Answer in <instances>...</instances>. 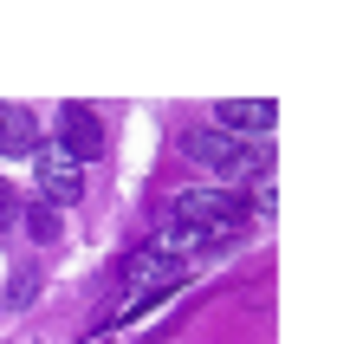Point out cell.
Returning a JSON list of instances; mask_svg holds the SVG:
<instances>
[{"mask_svg": "<svg viewBox=\"0 0 363 344\" xmlns=\"http://www.w3.org/2000/svg\"><path fill=\"white\" fill-rule=\"evenodd\" d=\"M227 234H208V228H189V221H169V228H156V240H150V253H162V260H189V253H208V247H220Z\"/></svg>", "mask_w": 363, "mask_h": 344, "instance_id": "cell-7", "label": "cell"}, {"mask_svg": "<svg viewBox=\"0 0 363 344\" xmlns=\"http://www.w3.org/2000/svg\"><path fill=\"white\" fill-rule=\"evenodd\" d=\"M175 221L208 228V234H234V228L247 221V195H240V189H220V182L182 189V195H175Z\"/></svg>", "mask_w": 363, "mask_h": 344, "instance_id": "cell-2", "label": "cell"}, {"mask_svg": "<svg viewBox=\"0 0 363 344\" xmlns=\"http://www.w3.org/2000/svg\"><path fill=\"white\" fill-rule=\"evenodd\" d=\"M272 123H279V104H266V98H220L214 104V131H227V137H266Z\"/></svg>", "mask_w": 363, "mask_h": 344, "instance_id": "cell-5", "label": "cell"}, {"mask_svg": "<svg viewBox=\"0 0 363 344\" xmlns=\"http://www.w3.org/2000/svg\"><path fill=\"white\" fill-rule=\"evenodd\" d=\"M33 299H39V267L26 260V267H13V286H7V306H13V312H26Z\"/></svg>", "mask_w": 363, "mask_h": 344, "instance_id": "cell-10", "label": "cell"}, {"mask_svg": "<svg viewBox=\"0 0 363 344\" xmlns=\"http://www.w3.org/2000/svg\"><path fill=\"white\" fill-rule=\"evenodd\" d=\"M20 234H33L39 247H52V240L65 234V228H59V208H45V201H26V208H20Z\"/></svg>", "mask_w": 363, "mask_h": 344, "instance_id": "cell-9", "label": "cell"}, {"mask_svg": "<svg viewBox=\"0 0 363 344\" xmlns=\"http://www.w3.org/2000/svg\"><path fill=\"white\" fill-rule=\"evenodd\" d=\"M182 156L201 162L208 176H227V182L266 176V150H253V143H240V137L214 131V123H195V131H182Z\"/></svg>", "mask_w": 363, "mask_h": 344, "instance_id": "cell-1", "label": "cell"}, {"mask_svg": "<svg viewBox=\"0 0 363 344\" xmlns=\"http://www.w3.org/2000/svg\"><path fill=\"white\" fill-rule=\"evenodd\" d=\"M7 228H20V195L0 182V234H7Z\"/></svg>", "mask_w": 363, "mask_h": 344, "instance_id": "cell-11", "label": "cell"}, {"mask_svg": "<svg viewBox=\"0 0 363 344\" xmlns=\"http://www.w3.org/2000/svg\"><path fill=\"white\" fill-rule=\"evenodd\" d=\"M33 189H39L45 208H72V201H84V162H72L59 143H39V150H33Z\"/></svg>", "mask_w": 363, "mask_h": 344, "instance_id": "cell-3", "label": "cell"}, {"mask_svg": "<svg viewBox=\"0 0 363 344\" xmlns=\"http://www.w3.org/2000/svg\"><path fill=\"white\" fill-rule=\"evenodd\" d=\"M175 279H189V273H182L175 260H162V253H136V260H130V306H143V299H156V292H169Z\"/></svg>", "mask_w": 363, "mask_h": 344, "instance_id": "cell-6", "label": "cell"}, {"mask_svg": "<svg viewBox=\"0 0 363 344\" xmlns=\"http://www.w3.org/2000/svg\"><path fill=\"white\" fill-rule=\"evenodd\" d=\"M39 150V117L26 104H0V156H33Z\"/></svg>", "mask_w": 363, "mask_h": 344, "instance_id": "cell-8", "label": "cell"}, {"mask_svg": "<svg viewBox=\"0 0 363 344\" xmlns=\"http://www.w3.org/2000/svg\"><path fill=\"white\" fill-rule=\"evenodd\" d=\"M52 143L72 156V162H91V156H98L104 150V117L98 111H91V104H59V123H52Z\"/></svg>", "mask_w": 363, "mask_h": 344, "instance_id": "cell-4", "label": "cell"}]
</instances>
